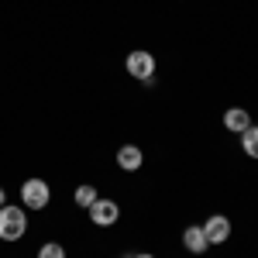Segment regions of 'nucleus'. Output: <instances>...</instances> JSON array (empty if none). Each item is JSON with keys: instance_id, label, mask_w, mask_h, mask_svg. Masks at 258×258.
Wrapping results in <instances>:
<instances>
[{"instance_id": "1", "label": "nucleus", "mask_w": 258, "mask_h": 258, "mask_svg": "<svg viewBox=\"0 0 258 258\" xmlns=\"http://www.w3.org/2000/svg\"><path fill=\"white\" fill-rule=\"evenodd\" d=\"M28 231V214L21 207H0V241H21Z\"/></svg>"}, {"instance_id": "2", "label": "nucleus", "mask_w": 258, "mask_h": 258, "mask_svg": "<svg viewBox=\"0 0 258 258\" xmlns=\"http://www.w3.org/2000/svg\"><path fill=\"white\" fill-rule=\"evenodd\" d=\"M124 66H127V76H135L141 83H152V76H155V55L145 52V48H135Z\"/></svg>"}, {"instance_id": "3", "label": "nucleus", "mask_w": 258, "mask_h": 258, "mask_svg": "<svg viewBox=\"0 0 258 258\" xmlns=\"http://www.w3.org/2000/svg\"><path fill=\"white\" fill-rule=\"evenodd\" d=\"M48 197H52V189H48L45 179H28V182L21 186V200H24L28 210H41V207H48Z\"/></svg>"}, {"instance_id": "4", "label": "nucleus", "mask_w": 258, "mask_h": 258, "mask_svg": "<svg viewBox=\"0 0 258 258\" xmlns=\"http://www.w3.org/2000/svg\"><path fill=\"white\" fill-rule=\"evenodd\" d=\"M117 217H120V210H117L114 200H100L97 197V203L90 207V220H93L97 227H110V224H117Z\"/></svg>"}, {"instance_id": "5", "label": "nucleus", "mask_w": 258, "mask_h": 258, "mask_svg": "<svg viewBox=\"0 0 258 258\" xmlns=\"http://www.w3.org/2000/svg\"><path fill=\"white\" fill-rule=\"evenodd\" d=\"M203 234L210 244H224V241L231 238V220L224 217V214H214V217L203 224Z\"/></svg>"}, {"instance_id": "6", "label": "nucleus", "mask_w": 258, "mask_h": 258, "mask_svg": "<svg viewBox=\"0 0 258 258\" xmlns=\"http://www.w3.org/2000/svg\"><path fill=\"white\" fill-rule=\"evenodd\" d=\"M141 162H145V155H141L138 145H124V148L117 152V165L124 169V172H138Z\"/></svg>"}, {"instance_id": "7", "label": "nucleus", "mask_w": 258, "mask_h": 258, "mask_svg": "<svg viewBox=\"0 0 258 258\" xmlns=\"http://www.w3.org/2000/svg\"><path fill=\"white\" fill-rule=\"evenodd\" d=\"M182 244H186V251H193V255H203V251L210 248L203 227H186V231H182Z\"/></svg>"}, {"instance_id": "8", "label": "nucleus", "mask_w": 258, "mask_h": 258, "mask_svg": "<svg viewBox=\"0 0 258 258\" xmlns=\"http://www.w3.org/2000/svg\"><path fill=\"white\" fill-rule=\"evenodd\" d=\"M224 127H227V131H238V135H244V131L251 127V117H248V110H241V107H231V110L224 114Z\"/></svg>"}, {"instance_id": "9", "label": "nucleus", "mask_w": 258, "mask_h": 258, "mask_svg": "<svg viewBox=\"0 0 258 258\" xmlns=\"http://www.w3.org/2000/svg\"><path fill=\"white\" fill-rule=\"evenodd\" d=\"M73 200H76V207H83V210H90L93 203H97V186H76V193H73Z\"/></svg>"}, {"instance_id": "10", "label": "nucleus", "mask_w": 258, "mask_h": 258, "mask_svg": "<svg viewBox=\"0 0 258 258\" xmlns=\"http://www.w3.org/2000/svg\"><path fill=\"white\" fill-rule=\"evenodd\" d=\"M241 148H244V155H248V159H258V127H255V124L241 135Z\"/></svg>"}, {"instance_id": "11", "label": "nucleus", "mask_w": 258, "mask_h": 258, "mask_svg": "<svg viewBox=\"0 0 258 258\" xmlns=\"http://www.w3.org/2000/svg\"><path fill=\"white\" fill-rule=\"evenodd\" d=\"M38 258H66V248H62L59 241H48V244H41Z\"/></svg>"}, {"instance_id": "12", "label": "nucleus", "mask_w": 258, "mask_h": 258, "mask_svg": "<svg viewBox=\"0 0 258 258\" xmlns=\"http://www.w3.org/2000/svg\"><path fill=\"white\" fill-rule=\"evenodd\" d=\"M4 203H7V193H4V186H0V207H4Z\"/></svg>"}, {"instance_id": "13", "label": "nucleus", "mask_w": 258, "mask_h": 258, "mask_svg": "<svg viewBox=\"0 0 258 258\" xmlns=\"http://www.w3.org/2000/svg\"><path fill=\"white\" fill-rule=\"evenodd\" d=\"M131 258H155V255H131Z\"/></svg>"}]
</instances>
